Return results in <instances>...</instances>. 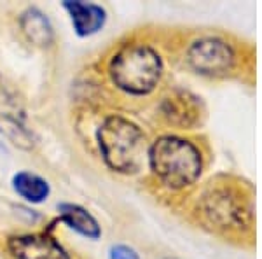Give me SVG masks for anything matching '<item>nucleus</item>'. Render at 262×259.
Segmentation results:
<instances>
[{"mask_svg":"<svg viewBox=\"0 0 262 259\" xmlns=\"http://www.w3.org/2000/svg\"><path fill=\"white\" fill-rule=\"evenodd\" d=\"M9 250L16 259H70L56 240L46 235H25L9 240Z\"/></svg>","mask_w":262,"mask_h":259,"instance_id":"obj_6","label":"nucleus"},{"mask_svg":"<svg viewBox=\"0 0 262 259\" xmlns=\"http://www.w3.org/2000/svg\"><path fill=\"white\" fill-rule=\"evenodd\" d=\"M98 142L107 165L116 172L129 173L140 165L143 133L137 125L119 116H111L98 130Z\"/></svg>","mask_w":262,"mask_h":259,"instance_id":"obj_3","label":"nucleus"},{"mask_svg":"<svg viewBox=\"0 0 262 259\" xmlns=\"http://www.w3.org/2000/svg\"><path fill=\"white\" fill-rule=\"evenodd\" d=\"M60 214H61V219L65 221L72 229L81 233L82 236L96 240L101 235L98 223H96L95 217H93L88 210H84L82 207L74 205V203H61Z\"/></svg>","mask_w":262,"mask_h":259,"instance_id":"obj_10","label":"nucleus"},{"mask_svg":"<svg viewBox=\"0 0 262 259\" xmlns=\"http://www.w3.org/2000/svg\"><path fill=\"white\" fill-rule=\"evenodd\" d=\"M14 189L19 196H23L28 202L33 203H40L48 198L49 194V184L46 182L42 177L35 175L30 172H19L18 175L12 181Z\"/></svg>","mask_w":262,"mask_h":259,"instance_id":"obj_12","label":"nucleus"},{"mask_svg":"<svg viewBox=\"0 0 262 259\" xmlns=\"http://www.w3.org/2000/svg\"><path fill=\"white\" fill-rule=\"evenodd\" d=\"M149 161L152 172L168 188L180 189L192 184L201 173V156L189 140L163 137L150 147Z\"/></svg>","mask_w":262,"mask_h":259,"instance_id":"obj_1","label":"nucleus"},{"mask_svg":"<svg viewBox=\"0 0 262 259\" xmlns=\"http://www.w3.org/2000/svg\"><path fill=\"white\" fill-rule=\"evenodd\" d=\"M111 259H140L138 254L133 249L126 247V245H116L111 249Z\"/></svg>","mask_w":262,"mask_h":259,"instance_id":"obj_13","label":"nucleus"},{"mask_svg":"<svg viewBox=\"0 0 262 259\" xmlns=\"http://www.w3.org/2000/svg\"><path fill=\"white\" fill-rule=\"evenodd\" d=\"M63 7L69 11L75 32L81 37L93 35L105 25V11L96 4L65 2Z\"/></svg>","mask_w":262,"mask_h":259,"instance_id":"obj_7","label":"nucleus"},{"mask_svg":"<svg viewBox=\"0 0 262 259\" xmlns=\"http://www.w3.org/2000/svg\"><path fill=\"white\" fill-rule=\"evenodd\" d=\"M163 112L175 125L189 126L200 117L198 98L187 91H175L163 102Z\"/></svg>","mask_w":262,"mask_h":259,"instance_id":"obj_8","label":"nucleus"},{"mask_svg":"<svg viewBox=\"0 0 262 259\" xmlns=\"http://www.w3.org/2000/svg\"><path fill=\"white\" fill-rule=\"evenodd\" d=\"M243 205H236L234 198H231L226 191L215 193L208 198L206 214L222 226H238L243 219Z\"/></svg>","mask_w":262,"mask_h":259,"instance_id":"obj_9","label":"nucleus"},{"mask_svg":"<svg viewBox=\"0 0 262 259\" xmlns=\"http://www.w3.org/2000/svg\"><path fill=\"white\" fill-rule=\"evenodd\" d=\"M25 109L14 90L0 77V133L21 149L33 146V135L25 125Z\"/></svg>","mask_w":262,"mask_h":259,"instance_id":"obj_4","label":"nucleus"},{"mask_svg":"<svg viewBox=\"0 0 262 259\" xmlns=\"http://www.w3.org/2000/svg\"><path fill=\"white\" fill-rule=\"evenodd\" d=\"M21 28L23 33L37 46H48L53 41V27L49 19L39 9H28L21 16Z\"/></svg>","mask_w":262,"mask_h":259,"instance_id":"obj_11","label":"nucleus"},{"mask_svg":"<svg viewBox=\"0 0 262 259\" xmlns=\"http://www.w3.org/2000/svg\"><path fill=\"white\" fill-rule=\"evenodd\" d=\"M161 58L145 44H129L111 62V77L119 90L131 95H147L161 77Z\"/></svg>","mask_w":262,"mask_h":259,"instance_id":"obj_2","label":"nucleus"},{"mask_svg":"<svg viewBox=\"0 0 262 259\" xmlns=\"http://www.w3.org/2000/svg\"><path fill=\"white\" fill-rule=\"evenodd\" d=\"M187 60L203 75H222L231 70L234 53L231 46L221 39H201L189 48Z\"/></svg>","mask_w":262,"mask_h":259,"instance_id":"obj_5","label":"nucleus"}]
</instances>
